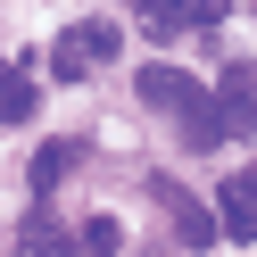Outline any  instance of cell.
<instances>
[{
  "mask_svg": "<svg viewBox=\"0 0 257 257\" xmlns=\"http://www.w3.org/2000/svg\"><path fill=\"white\" fill-rule=\"evenodd\" d=\"M108 50H116V25L91 17V25H67V34L50 42V58H42V67H50V83H75V75H91Z\"/></svg>",
  "mask_w": 257,
  "mask_h": 257,
  "instance_id": "obj_1",
  "label": "cell"
},
{
  "mask_svg": "<svg viewBox=\"0 0 257 257\" xmlns=\"http://www.w3.org/2000/svg\"><path fill=\"white\" fill-rule=\"evenodd\" d=\"M216 108H224V133H232V141H257V75H249V58H224Z\"/></svg>",
  "mask_w": 257,
  "mask_h": 257,
  "instance_id": "obj_2",
  "label": "cell"
},
{
  "mask_svg": "<svg viewBox=\"0 0 257 257\" xmlns=\"http://www.w3.org/2000/svg\"><path fill=\"white\" fill-rule=\"evenodd\" d=\"M216 224H224L232 240H257V166L216 183Z\"/></svg>",
  "mask_w": 257,
  "mask_h": 257,
  "instance_id": "obj_3",
  "label": "cell"
},
{
  "mask_svg": "<svg viewBox=\"0 0 257 257\" xmlns=\"http://www.w3.org/2000/svg\"><path fill=\"white\" fill-rule=\"evenodd\" d=\"M133 91H141L150 108H166V116H174V108H183L191 91H207V83H199V75H183V67H166V58H158V67H141V75H133Z\"/></svg>",
  "mask_w": 257,
  "mask_h": 257,
  "instance_id": "obj_4",
  "label": "cell"
},
{
  "mask_svg": "<svg viewBox=\"0 0 257 257\" xmlns=\"http://www.w3.org/2000/svg\"><path fill=\"white\" fill-rule=\"evenodd\" d=\"M158 199H166V216H174V240H183V249H207V240L224 232V224L207 216L199 199H183V191H174V183H158Z\"/></svg>",
  "mask_w": 257,
  "mask_h": 257,
  "instance_id": "obj_5",
  "label": "cell"
},
{
  "mask_svg": "<svg viewBox=\"0 0 257 257\" xmlns=\"http://www.w3.org/2000/svg\"><path fill=\"white\" fill-rule=\"evenodd\" d=\"M75 166H83V141H42V150H34V191L50 199V191L67 183Z\"/></svg>",
  "mask_w": 257,
  "mask_h": 257,
  "instance_id": "obj_6",
  "label": "cell"
},
{
  "mask_svg": "<svg viewBox=\"0 0 257 257\" xmlns=\"http://www.w3.org/2000/svg\"><path fill=\"white\" fill-rule=\"evenodd\" d=\"M25 116H34V75L17 58H0V124H25Z\"/></svg>",
  "mask_w": 257,
  "mask_h": 257,
  "instance_id": "obj_7",
  "label": "cell"
},
{
  "mask_svg": "<svg viewBox=\"0 0 257 257\" xmlns=\"http://www.w3.org/2000/svg\"><path fill=\"white\" fill-rule=\"evenodd\" d=\"M83 240H91V249H124V224H116V216H91Z\"/></svg>",
  "mask_w": 257,
  "mask_h": 257,
  "instance_id": "obj_8",
  "label": "cell"
},
{
  "mask_svg": "<svg viewBox=\"0 0 257 257\" xmlns=\"http://www.w3.org/2000/svg\"><path fill=\"white\" fill-rule=\"evenodd\" d=\"M124 9H141V0H124Z\"/></svg>",
  "mask_w": 257,
  "mask_h": 257,
  "instance_id": "obj_9",
  "label": "cell"
}]
</instances>
